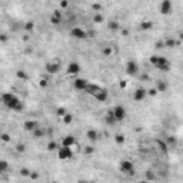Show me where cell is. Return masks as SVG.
Here are the masks:
<instances>
[{"mask_svg": "<svg viewBox=\"0 0 183 183\" xmlns=\"http://www.w3.org/2000/svg\"><path fill=\"white\" fill-rule=\"evenodd\" d=\"M104 122H106L109 126H112V125L116 123V119H115V116H113V112H112V110H109V112L106 113V116H104Z\"/></svg>", "mask_w": 183, "mask_h": 183, "instance_id": "obj_22", "label": "cell"}, {"mask_svg": "<svg viewBox=\"0 0 183 183\" xmlns=\"http://www.w3.org/2000/svg\"><path fill=\"white\" fill-rule=\"evenodd\" d=\"M180 40H176V39H173V37H169L166 39L165 42H163V45H165V47H169V49H173V47H176V46H180Z\"/></svg>", "mask_w": 183, "mask_h": 183, "instance_id": "obj_17", "label": "cell"}, {"mask_svg": "<svg viewBox=\"0 0 183 183\" xmlns=\"http://www.w3.org/2000/svg\"><path fill=\"white\" fill-rule=\"evenodd\" d=\"M93 152H95V149H93L92 146H86V148H84V153H86V154H92Z\"/></svg>", "mask_w": 183, "mask_h": 183, "instance_id": "obj_45", "label": "cell"}, {"mask_svg": "<svg viewBox=\"0 0 183 183\" xmlns=\"http://www.w3.org/2000/svg\"><path fill=\"white\" fill-rule=\"evenodd\" d=\"M29 39H30V36H29V33H26L24 36H22V40H23V42H27Z\"/></svg>", "mask_w": 183, "mask_h": 183, "instance_id": "obj_49", "label": "cell"}, {"mask_svg": "<svg viewBox=\"0 0 183 183\" xmlns=\"http://www.w3.org/2000/svg\"><path fill=\"white\" fill-rule=\"evenodd\" d=\"M172 10H173V4H172V1H169V0H162V3H160V6H159V12H160V15L167 16V15L172 13Z\"/></svg>", "mask_w": 183, "mask_h": 183, "instance_id": "obj_7", "label": "cell"}, {"mask_svg": "<svg viewBox=\"0 0 183 183\" xmlns=\"http://www.w3.org/2000/svg\"><path fill=\"white\" fill-rule=\"evenodd\" d=\"M59 70H60V62L59 60H51L49 63H46V72L49 73L50 76L59 73Z\"/></svg>", "mask_w": 183, "mask_h": 183, "instance_id": "obj_8", "label": "cell"}, {"mask_svg": "<svg viewBox=\"0 0 183 183\" xmlns=\"http://www.w3.org/2000/svg\"><path fill=\"white\" fill-rule=\"evenodd\" d=\"M122 34H123V36H127V34H129V30H127V29H123V30H122Z\"/></svg>", "mask_w": 183, "mask_h": 183, "instance_id": "obj_52", "label": "cell"}, {"mask_svg": "<svg viewBox=\"0 0 183 183\" xmlns=\"http://www.w3.org/2000/svg\"><path fill=\"white\" fill-rule=\"evenodd\" d=\"M24 150H26V145H24V143H19V145H16V152L23 153Z\"/></svg>", "mask_w": 183, "mask_h": 183, "instance_id": "obj_39", "label": "cell"}, {"mask_svg": "<svg viewBox=\"0 0 183 183\" xmlns=\"http://www.w3.org/2000/svg\"><path fill=\"white\" fill-rule=\"evenodd\" d=\"M107 27H109V30H112V32H117V30H119V23H117L116 20H110V22L107 23Z\"/></svg>", "mask_w": 183, "mask_h": 183, "instance_id": "obj_29", "label": "cell"}, {"mask_svg": "<svg viewBox=\"0 0 183 183\" xmlns=\"http://www.w3.org/2000/svg\"><path fill=\"white\" fill-rule=\"evenodd\" d=\"M62 120H63V123H65V125H70V123L73 122V115L67 112L65 116H62Z\"/></svg>", "mask_w": 183, "mask_h": 183, "instance_id": "obj_31", "label": "cell"}, {"mask_svg": "<svg viewBox=\"0 0 183 183\" xmlns=\"http://www.w3.org/2000/svg\"><path fill=\"white\" fill-rule=\"evenodd\" d=\"M80 70H82V67H80V65H79L77 62H70V63L67 65V69H66L69 76H76V74L80 73Z\"/></svg>", "mask_w": 183, "mask_h": 183, "instance_id": "obj_11", "label": "cell"}, {"mask_svg": "<svg viewBox=\"0 0 183 183\" xmlns=\"http://www.w3.org/2000/svg\"><path fill=\"white\" fill-rule=\"evenodd\" d=\"M112 112H113V116H115V119H116V122H123V120L126 119V115H127L126 109H125L122 104L115 106V107L112 109Z\"/></svg>", "mask_w": 183, "mask_h": 183, "instance_id": "obj_5", "label": "cell"}, {"mask_svg": "<svg viewBox=\"0 0 183 183\" xmlns=\"http://www.w3.org/2000/svg\"><path fill=\"white\" fill-rule=\"evenodd\" d=\"M60 145L57 143V142H54V140H51V142H49L47 143V146H46V149L49 150V152H56L57 150V148H59Z\"/></svg>", "mask_w": 183, "mask_h": 183, "instance_id": "obj_28", "label": "cell"}, {"mask_svg": "<svg viewBox=\"0 0 183 183\" xmlns=\"http://www.w3.org/2000/svg\"><path fill=\"white\" fill-rule=\"evenodd\" d=\"M62 22H63V15H62V10H59V9L53 10V13H51V16H50V23H51L53 26H59Z\"/></svg>", "mask_w": 183, "mask_h": 183, "instance_id": "obj_10", "label": "cell"}, {"mask_svg": "<svg viewBox=\"0 0 183 183\" xmlns=\"http://www.w3.org/2000/svg\"><path fill=\"white\" fill-rule=\"evenodd\" d=\"M16 77L19 80H29V74L23 70V69H19L16 72Z\"/></svg>", "mask_w": 183, "mask_h": 183, "instance_id": "obj_26", "label": "cell"}, {"mask_svg": "<svg viewBox=\"0 0 183 183\" xmlns=\"http://www.w3.org/2000/svg\"><path fill=\"white\" fill-rule=\"evenodd\" d=\"M157 57H159V56H156V54H153V56H150V57H149V62H150V65H153V66H154V65H156V62H157Z\"/></svg>", "mask_w": 183, "mask_h": 183, "instance_id": "obj_42", "label": "cell"}, {"mask_svg": "<svg viewBox=\"0 0 183 183\" xmlns=\"http://www.w3.org/2000/svg\"><path fill=\"white\" fill-rule=\"evenodd\" d=\"M100 87H102V86H99V84H96V83H87L86 89H84V93H87V95L93 96V95L99 90Z\"/></svg>", "mask_w": 183, "mask_h": 183, "instance_id": "obj_16", "label": "cell"}, {"mask_svg": "<svg viewBox=\"0 0 183 183\" xmlns=\"http://www.w3.org/2000/svg\"><path fill=\"white\" fill-rule=\"evenodd\" d=\"M74 145H76V139H74V136H72V134L65 136V137H63V140H62V146H69V148H73Z\"/></svg>", "mask_w": 183, "mask_h": 183, "instance_id": "obj_18", "label": "cell"}, {"mask_svg": "<svg viewBox=\"0 0 183 183\" xmlns=\"http://www.w3.org/2000/svg\"><path fill=\"white\" fill-rule=\"evenodd\" d=\"M156 90H157L159 93L166 92V90H167V83L165 82V80H159V82L156 83Z\"/></svg>", "mask_w": 183, "mask_h": 183, "instance_id": "obj_24", "label": "cell"}, {"mask_svg": "<svg viewBox=\"0 0 183 183\" xmlns=\"http://www.w3.org/2000/svg\"><path fill=\"white\" fill-rule=\"evenodd\" d=\"M112 53H113V49H112L110 46H106V47H103V50H102V54H103L104 57H110Z\"/></svg>", "mask_w": 183, "mask_h": 183, "instance_id": "obj_33", "label": "cell"}, {"mask_svg": "<svg viewBox=\"0 0 183 183\" xmlns=\"http://www.w3.org/2000/svg\"><path fill=\"white\" fill-rule=\"evenodd\" d=\"M66 113H67V110H66V109H65V107H57V109H56V115H57V116H59V117L65 116Z\"/></svg>", "mask_w": 183, "mask_h": 183, "instance_id": "obj_37", "label": "cell"}, {"mask_svg": "<svg viewBox=\"0 0 183 183\" xmlns=\"http://www.w3.org/2000/svg\"><path fill=\"white\" fill-rule=\"evenodd\" d=\"M137 72H139L137 63H136L134 60H129V62L126 63V73H127L129 76H136Z\"/></svg>", "mask_w": 183, "mask_h": 183, "instance_id": "obj_12", "label": "cell"}, {"mask_svg": "<svg viewBox=\"0 0 183 183\" xmlns=\"http://www.w3.org/2000/svg\"><path fill=\"white\" fill-rule=\"evenodd\" d=\"M119 169H120V172H122V173H126V175H133L134 165H133V162H132V160L123 159V160H120V163H119Z\"/></svg>", "mask_w": 183, "mask_h": 183, "instance_id": "obj_4", "label": "cell"}, {"mask_svg": "<svg viewBox=\"0 0 183 183\" xmlns=\"http://www.w3.org/2000/svg\"><path fill=\"white\" fill-rule=\"evenodd\" d=\"M126 86H127V82H126V80H122V82H120V87H122V89H125Z\"/></svg>", "mask_w": 183, "mask_h": 183, "instance_id": "obj_50", "label": "cell"}, {"mask_svg": "<svg viewBox=\"0 0 183 183\" xmlns=\"http://www.w3.org/2000/svg\"><path fill=\"white\" fill-rule=\"evenodd\" d=\"M39 126V122H36V120H26L24 123H23V129L26 130V132H33L34 129Z\"/></svg>", "mask_w": 183, "mask_h": 183, "instance_id": "obj_15", "label": "cell"}, {"mask_svg": "<svg viewBox=\"0 0 183 183\" xmlns=\"http://www.w3.org/2000/svg\"><path fill=\"white\" fill-rule=\"evenodd\" d=\"M169 1H172V0H169Z\"/></svg>", "mask_w": 183, "mask_h": 183, "instance_id": "obj_54", "label": "cell"}, {"mask_svg": "<svg viewBox=\"0 0 183 183\" xmlns=\"http://www.w3.org/2000/svg\"><path fill=\"white\" fill-rule=\"evenodd\" d=\"M146 96H148L146 89H143V87H137V89L134 90V93H133V100H136V102H142V100L146 99Z\"/></svg>", "mask_w": 183, "mask_h": 183, "instance_id": "obj_14", "label": "cell"}, {"mask_svg": "<svg viewBox=\"0 0 183 183\" xmlns=\"http://www.w3.org/2000/svg\"><path fill=\"white\" fill-rule=\"evenodd\" d=\"M86 137H87L90 142H96V140L99 139V133H97L95 129H89V130L86 132Z\"/></svg>", "mask_w": 183, "mask_h": 183, "instance_id": "obj_21", "label": "cell"}, {"mask_svg": "<svg viewBox=\"0 0 183 183\" xmlns=\"http://www.w3.org/2000/svg\"><path fill=\"white\" fill-rule=\"evenodd\" d=\"M70 36L76 40H84V39H87V30H84L80 26H74L70 29Z\"/></svg>", "mask_w": 183, "mask_h": 183, "instance_id": "obj_3", "label": "cell"}, {"mask_svg": "<svg viewBox=\"0 0 183 183\" xmlns=\"http://www.w3.org/2000/svg\"><path fill=\"white\" fill-rule=\"evenodd\" d=\"M0 140L4 142V143H9V142L12 140V137H10L9 133H0Z\"/></svg>", "mask_w": 183, "mask_h": 183, "instance_id": "obj_35", "label": "cell"}, {"mask_svg": "<svg viewBox=\"0 0 183 183\" xmlns=\"http://www.w3.org/2000/svg\"><path fill=\"white\" fill-rule=\"evenodd\" d=\"M87 83H89V82H87L86 79H83V77H76V79L73 80V87H74L76 90H79V92H84Z\"/></svg>", "mask_w": 183, "mask_h": 183, "instance_id": "obj_13", "label": "cell"}, {"mask_svg": "<svg viewBox=\"0 0 183 183\" xmlns=\"http://www.w3.org/2000/svg\"><path fill=\"white\" fill-rule=\"evenodd\" d=\"M146 179H148V180H156V176H154L152 172H148V173H146Z\"/></svg>", "mask_w": 183, "mask_h": 183, "instance_id": "obj_43", "label": "cell"}, {"mask_svg": "<svg viewBox=\"0 0 183 183\" xmlns=\"http://www.w3.org/2000/svg\"><path fill=\"white\" fill-rule=\"evenodd\" d=\"M154 67L159 69L160 72H169V70H170V62L167 60L166 57L159 56V57H157V62H156V65H154Z\"/></svg>", "mask_w": 183, "mask_h": 183, "instance_id": "obj_6", "label": "cell"}, {"mask_svg": "<svg viewBox=\"0 0 183 183\" xmlns=\"http://www.w3.org/2000/svg\"><path fill=\"white\" fill-rule=\"evenodd\" d=\"M39 86H40L42 89H46V87L49 86V80H47L46 77H43V79H40V80H39Z\"/></svg>", "mask_w": 183, "mask_h": 183, "instance_id": "obj_36", "label": "cell"}, {"mask_svg": "<svg viewBox=\"0 0 183 183\" xmlns=\"http://www.w3.org/2000/svg\"><path fill=\"white\" fill-rule=\"evenodd\" d=\"M57 157H59V160H70L72 157H73V150L72 148H69V146H59L57 148Z\"/></svg>", "mask_w": 183, "mask_h": 183, "instance_id": "obj_2", "label": "cell"}, {"mask_svg": "<svg viewBox=\"0 0 183 183\" xmlns=\"http://www.w3.org/2000/svg\"><path fill=\"white\" fill-rule=\"evenodd\" d=\"M9 162L7 160H3V159H0V173H4V172H7L9 170Z\"/></svg>", "mask_w": 183, "mask_h": 183, "instance_id": "obj_27", "label": "cell"}, {"mask_svg": "<svg viewBox=\"0 0 183 183\" xmlns=\"http://www.w3.org/2000/svg\"><path fill=\"white\" fill-rule=\"evenodd\" d=\"M20 173H22V176H29V175H30V170H29L27 167H22V169H20Z\"/></svg>", "mask_w": 183, "mask_h": 183, "instance_id": "obj_41", "label": "cell"}, {"mask_svg": "<svg viewBox=\"0 0 183 183\" xmlns=\"http://www.w3.org/2000/svg\"><path fill=\"white\" fill-rule=\"evenodd\" d=\"M154 143H156L157 149L160 150L162 153H167V150H169V146H167L166 142H163V140H159V139H156V140H154Z\"/></svg>", "mask_w": 183, "mask_h": 183, "instance_id": "obj_20", "label": "cell"}, {"mask_svg": "<svg viewBox=\"0 0 183 183\" xmlns=\"http://www.w3.org/2000/svg\"><path fill=\"white\" fill-rule=\"evenodd\" d=\"M140 80H149V76H148V74H142V76H140Z\"/></svg>", "mask_w": 183, "mask_h": 183, "instance_id": "obj_51", "label": "cell"}, {"mask_svg": "<svg viewBox=\"0 0 183 183\" xmlns=\"http://www.w3.org/2000/svg\"><path fill=\"white\" fill-rule=\"evenodd\" d=\"M32 134H33L34 139H42V137H45V136H46V129H45V127H42V126H37L33 132H32Z\"/></svg>", "mask_w": 183, "mask_h": 183, "instance_id": "obj_19", "label": "cell"}, {"mask_svg": "<svg viewBox=\"0 0 183 183\" xmlns=\"http://www.w3.org/2000/svg\"><path fill=\"white\" fill-rule=\"evenodd\" d=\"M156 47H157V49H163V47H165L163 42H162V40H160V42H157V43H156Z\"/></svg>", "mask_w": 183, "mask_h": 183, "instance_id": "obj_48", "label": "cell"}, {"mask_svg": "<svg viewBox=\"0 0 183 183\" xmlns=\"http://www.w3.org/2000/svg\"><path fill=\"white\" fill-rule=\"evenodd\" d=\"M103 22H104L103 13H95V16H93V23H103Z\"/></svg>", "mask_w": 183, "mask_h": 183, "instance_id": "obj_32", "label": "cell"}, {"mask_svg": "<svg viewBox=\"0 0 183 183\" xmlns=\"http://www.w3.org/2000/svg\"><path fill=\"white\" fill-rule=\"evenodd\" d=\"M34 22H32V20H29V22H26L24 24H23V30L26 32V33H32V32H34Z\"/></svg>", "mask_w": 183, "mask_h": 183, "instance_id": "obj_23", "label": "cell"}, {"mask_svg": "<svg viewBox=\"0 0 183 183\" xmlns=\"http://www.w3.org/2000/svg\"><path fill=\"white\" fill-rule=\"evenodd\" d=\"M7 40H9V34H6V33L0 34V42L1 43H7Z\"/></svg>", "mask_w": 183, "mask_h": 183, "instance_id": "obj_40", "label": "cell"}, {"mask_svg": "<svg viewBox=\"0 0 183 183\" xmlns=\"http://www.w3.org/2000/svg\"><path fill=\"white\" fill-rule=\"evenodd\" d=\"M26 53H27V54H29V53H32V49H30V47H27V49H26Z\"/></svg>", "mask_w": 183, "mask_h": 183, "instance_id": "obj_53", "label": "cell"}, {"mask_svg": "<svg viewBox=\"0 0 183 183\" xmlns=\"http://www.w3.org/2000/svg\"><path fill=\"white\" fill-rule=\"evenodd\" d=\"M29 177H30V179H39V175H37V173H34V172H30Z\"/></svg>", "mask_w": 183, "mask_h": 183, "instance_id": "obj_47", "label": "cell"}, {"mask_svg": "<svg viewBox=\"0 0 183 183\" xmlns=\"http://www.w3.org/2000/svg\"><path fill=\"white\" fill-rule=\"evenodd\" d=\"M125 142H126V137H125V134L117 133L116 136H115V143H117V145H123Z\"/></svg>", "mask_w": 183, "mask_h": 183, "instance_id": "obj_30", "label": "cell"}, {"mask_svg": "<svg viewBox=\"0 0 183 183\" xmlns=\"http://www.w3.org/2000/svg\"><path fill=\"white\" fill-rule=\"evenodd\" d=\"M176 142H177V140H176L175 137H169V139H167V143L172 145V146H176Z\"/></svg>", "mask_w": 183, "mask_h": 183, "instance_id": "obj_46", "label": "cell"}, {"mask_svg": "<svg viewBox=\"0 0 183 183\" xmlns=\"http://www.w3.org/2000/svg\"><path fill=\"white\" fill-rule=\"evenodd\" d=\"M0 97H1V103H3L7 109H10L12 112H16V113L23 112L24 103L19 99L15 93H12V92H4Z\"/></svg>", "mask_w": 183, "mask_h": 183, "instance_id": "obj_1", "label": "cell"}, {"mask_svg": "<svg viewBox=\"0 0 183 183\" xmlns=\"http://www.w3.org/2000/svg\"><path fill=\"white\" fill-rule=\"evenodd\" d=\"M93 97L97 100V102H100V103H104V102H107V99H109V90L104 89V87H100L99 90L93 95Z\"/></svg>", "mask_w": 183, "mask_h": 183, "instance_id": "obj_9", "label": "cell"}, {"mask_svg": "<svg viewBox=\"0 0 183 183\" xmlns=\"http://www.w3.org/2000/svg\"><path fill=\"white\" fill-rule=\"evenodd\" d=\"M60 7L62 9H69V0H62L60 1Z\"/></svg>", "mask_w": 183, "mask_h": 183, "instance_id": "obj_44", "label": "cell"}, {"mask_svg": "<svg viewBox=\"0 0 183 183\" xmlns=\"http://www.w3.org/2000/svg\"><path fill=\"white\" fill-rule=\"evenodd\" d=\"M92 10H93L95 13H102L103 4H100V3H93V4H92Z\"/></svg>", "mask_w": 183, "mask_h": 183, "instance_id": "obj_34", "label": "cell"}, {"mask_svg": "<svg viewBox=\"0 0 183 183\" xmlns=\"http://www.w3.org/2000/svg\"><path fill=\"white\" fill-rule=\"evenodd\" d=\"M146 93L149 95L150 97H154V96H157V90H156V87H152V89H149V90H146Z\"/></svg>", "mask_w": 183, "mask_h": 183, "instance_id": "obj_38", "label": "cell"}, {"mask_svg": "<svg viewBox=\"0 0 183 183\" xmlns=\"http://www.w3.org/2000/svg\"><path fill=\"white\" fill-rule=\"evenodd\" d=\"M152 27H153V23L150 20H145L140 23V30H143V32H149Z\"/></svg>", "mask_w": 183, "mask_h": 183, "instance_id": "obj_25", "label": "cell"}]
</instances>
